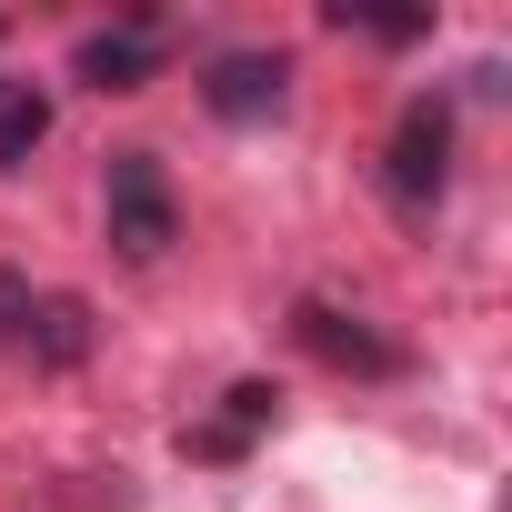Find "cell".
<instances>
[{
    "label": "cell",
    "mask_w": 512,
    "mask_h": 512,
    "mask_svg": "<svg viewBox=\"0 0 512 512\" xmlns=\"http://www.w3.org/2000/svg\"><path fill=\"white\" fill-rule=\"evenodd\" d=\"M442 191H452V91H412L392 121V151H382V201L402 221H432Z\"/></svg>",
    "instance_id": "cell-1"
},
{
    "label": "cell",
    "mask_w": 512,
    "mask_h": 512,
    "mask_svg": "<svg viewBox=\"0 0 512 512\" xmlns=\"http://www.w3.org/2000/svg\"><path fill=\"white\" fill-rule=\"evenodd\" d=\"M101 211H111L121 262H161V251L181 241V201H171L161 151H111V171H101Z\"/></svg>",
    "instance_id": "cell-2"
},
{
    "label": "cell",
    "mask_w": 512,
    "mask_h": 512,
    "mask_svg": "<svg viewBox=\"0 0 512 512\" xmlns=\"http://www.w3.org/2000/svg\"><path fill=\"white\" fill-rule=\"evenodd\" d=\"M292 332H302V352H312V362L362 372V382H392V372L412 362L392 332H372V322H362V312H342V302H302V312H292Z\"/></svg>",
    "instance_id": "cell-3"
},
{
    "label": "cell",
    "mask_w": 512,
    "mask_h": 512,
    "mask_svg": "<svg viewBox=\"0 0 512 512\" xmlns=\"http://www.w3.org/2000/svg\"><path fill=\"white\" fill-rule=\"evenodd\" d=\"M282 101H292V61L282 51H221L211 71H201V111L211 121H282Z\"/></svg>",
    "instance_id": "cell-4"
},
{
    "label": "cell",
    "mask_w": 512,
    "mask_h": 512,
    "mask_svg": "<svg viewBox=\"0 0 512 512\" xmlns=\"http://www.w3.org/2000/svg\"><path fill=\"white\" fill-rule=\"evenodd\" d=\"M71 81H91V91H141V81H161V21L131 11V21H111V31H81Z\"/></svg>",
    "instance_id": "cell-5"
},
{
    "label": "cell",
    "mask_w": 512,
    "mask_h": 512,
    "mask_svg": "<svg viewBox=\"0 0 512 512\" xmlns=\"http://www.w3.org/2000/svg\"><path fill=\"white\" fill-rule=\"evenodd\" d=\"M41 372H71L81 352H91V302L81 292H41V302H21V332H11Z\"/></svg>",
    "instance_id": "cell-6"
},
{
    "label": "cell",
    "mask_w": 512,
    "mask_h": 512,
    "mask_svg": "<svg viewBox=\"0 0 512 512\" xmlns=\"http://www.w3.org/2000/svg\"><path fill=\"white\" fill-rule=\"evenodd\" d=\"M272 412H282V392H272V382H231L221 422H211V432H181V452H201V462H231V452H241L251 432L272 422Z\"/></svg>",
    "instance_id": "cell-7"
},
{
    "label": "cell",
    "mask_w": 512,
    "mask_h": 512,
    "mask_svg": "<svg viewBox=\"0 0 512 512\" xmlns=\"http://www.w3.org/2000/svg\"><path fill=\"white\" fill-rule=\"evenodd\" d=\"M41 141H51V101L31 81H11V91H0V171H31Z\"/></svg>",
    "instance_id": "cell-8"
},
{
    "label": "cell",
    "mask_w": 512,
    "mask_h": 512,
    "mask_svg": "<svg viewBox=\"0 0 512 512\" xmlns=\"http://www.w3.org/2000/svg\"><path fill=\"white\" fill-rule=\"evenodd\" d=\"M332 31H362V41H392V51H402V41H432L422 11H392V21H372V11H332Z\"/></svg>",
    "instance_id": "cell-9"
},
{
    "label": "cell",
    "mask_w": 512,
    "mask_h": 512,
    "mask_svg": "<svg viewBox=\"0 0 512 512\" xmlns=\"http://www.w3.org/2000/svg\"><path fill=\"white\" fill-rule=\"evenodd\" d=\"M0 91H11V81H0Z\"/></svg>",
    "instance_id": "cell-10"
}]
</instances>
